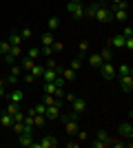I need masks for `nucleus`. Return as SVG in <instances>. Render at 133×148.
<instances>
[{"mask_svg": "<svg viewBox=\"0 0 133 148\" xmlns=\"http://www.w3.org/2000/svg\"><path fill=\"white\" fill-rule=\"evenodd\" d=\"M60 117H62V115H60ZM62 122H64V133H67L69 137H76V133L80 130V124H78V115H76V113H71V115H64Z\"/></svg>", "mask_w": 133, "mask_h": 148, "instance_id": "obj_1", "label": "nucleus"}, {"mask_svg": "<svg viewBox=\"0 0 133 148\" xmlns=\"http://www.w3.org/2000/svg\"><path fill=\"white\" fill-rule=\"evenodd\" d=\"M93 18L98 22H111V7H107L104 2H98V9H95Z\"/></svg>", "mask_w": 133, "mask_h": 148, "instance_id": "obj_2", "label": "nucleus"}, {"mask_svg": "<svg viewBox=\"0 0 133 148\" xmlns=\"http://www.w3.org/2000/svg\"><path fill=\"white\" fill-rule=\"evenodd\" d=\"M98 71H100V75L104 77V80H109V82L115 80V66L111 64V60H109V62H102Z\"/></svg>", "mask_w": 133, "mask_h": 148, "instance_id": "obj_3", "label": "nucleus"}, {"mask_svg": "<svg viewBox=\"0 0 133 148\" xmlns=\"http://www.w3.org/2000/svg\"><path fill=\"white\" fill-rule=\"evenodd\" d=\"M67 11H69L76 20L84 18V5H82V2H67Z\"/></svg>", "mask_w": 133, "mask_h": 148, "instance_id": "obj_4", "label": "nucleus"}, {"mask_svg": "<svg viewBox=\"0 0 133 148\" xmlns=\"http://www.w3.org/2000/svg\"><path fill=\"white\" fill-rule=\"evenodd\" d=\"M60 106H62V102L47 106V111H44V117H47V122H56V119L60 117Z\"/></svg>", "mask_w": 133, "mask_h": 148, "instance_id": "obj_5", "label": "nucleus"}, {"mask_svg": "<svg viewBox=\"0 0 133 148\" xmlns=\"http://www.w3.org/2000/svg\"><path fill=\"white\" fill-rule=\"evenodd\" d=\"M56 146H58V137L53 135H47L40 142H33V148H56Z\"/></svg>", "mask_w": 133, "mask_h": 148, "instance_id": "obj_6", "label": "nucleus"}, {"mask_svg": "<svg viewBox=\"0 0 133 148\" xmlns=\"http://www.w3.org/2000/svg\"><path fill=\"white\" fill-rule=\"evenodd\" d=\"M87 111V99L84 97H73L71 99V113H76V115H80V113H84Z\"/></svg>", "mask_w": 133, "mask_h": 148, "instance_id": "obj_7", "label": "nucleus"}, {"mask_svg": "<svg viewBox=\"0 0 133 148\" xmlns=\"http://www.w3.org/2000/svg\"><path fill=\"white\" fill-rule=\"evenodd\" d=\"M118 80H120V88L124 93H131L133 91V75H120Z\"/></svg>", "mask_w": 133, "mask_h": 148, "instance_id": "obj_8", "label": "nucleus"}, {"mask_svg": "<svg viewBox=\"0 0 133 148\" xmlns=\"http://www.w3.org/2000/svg\"><path fill=\"white\" fill-rule=\"evenodd\" d=\"M118 130H120V135L124 137V139H131L133 137V124L131 122H122L120 126H118Z\"/></svg>", "mask_w": 133, "mask_h": 148, "instance_id": "obj_9", "label": "nucleus"}, {"mask_svg": "<svg viewBox=\"0 0 133 148\" xmlns=\"http://www.w3.org/2000/svg\"><path fill=\"white\" fill-rule=\"evenodd\" d=\"M58 73H60V75H62V80L64 82H73V80H76V71H73V69H67V66H58Z\"/></svg>", "mask_w": 133, "mask_h": 148, "instance_id": "obj_10", "label": "nucleus"}, {"mask_svg": "<svg viewBox=\"0 0 133 148\" xmlns=\"http://www.w3.org/2000/svg\"><path fill=\"white\" fill-rule=\"evenodd\" d=\"M22 97H25L22 88H13V91L7 93V99H9V102H16V104H20V102H22Z\"/></svg>", "mask_w": 133, "mask_h": 148, "instance_id": "obj_11", "label": "nucleus"}, {"mask_svg": "<svg viewBox=\"0 0 133 148\" xmlns=\"http://www.w3.org/2000/svg\"><path fill=\"white\" fill-rule=\"evenodd\" d=\"M93 139H98V142H102V144H104L107 148H111V135H109L107 130H98Z\"/></svg>", "mask_w": 133, "mask_h": 148, "instance_id": "obj_12", "label": "nucleus"}, {"mask_svg": "<svg viewBox=\"0 0 133 148\" xmlns=\"http://www.w3.org/2000/svg\"><path fill=\"white\" fill-rule=\"evenodd\" d=\"M18 142H20V146H33V133H20L18 135Z\"/></svg>", "mask_w": 133, "mask_h": 148, "instance_id": "obj_13", "label": "nucleus"}, {"mask_svg": "<svg viewBox=\"0 0 133 148\" xmlns=\"http://www.w3.org/2000/svg\"><path fill=\"white\" fill-rule=\"evenodd\" d=\"M109 47H113V49H124V36H113L109 40Z\"/></svg>", "mask_w": 133, "mask_h": 148, "instance_id": "obj_14", "label": "nucleus"}, {"mask_svg": "<svg viewBox=\"0 0 133 148\" xmlns=\"http://www.w3.org/2000/svg\"><path fill=\"white\" fill-rule=\"evenodd\" d=\"M7 42L11 44V47H20L22 38H20V33H18V31H11V33H9V40H7Z\"/></svg>", "mask_w": 133, "mask_h": 148, "instance_id": "obj_15", "label": "nucleus"}, {"mask_svg": "<svg viewBox=\"0 0 133 148\" xmlns=\"http://www.w3.org/2000/svg\"><path fill=\"white\" fill-rule=\"evenodd\" d=\"M133 69L129 66V64H120V66L115 69V77H120V75H131Z\"/></svg>", "mask_w": 133, "mask_h": 148, "instance_id": "obj_16", "label": "nucleus"}, {"mask_svg": "<svg viewBox=\"0 0 133 148\" xmlns=\"http://www.w3.org/2000/svg\"><path fill=\"white\" fill-rule=\"evenodd\" d=\"M89 64H91L93 69H100V64H102L100 53H91V56H89Z\"/></svg>", "mask_w": 133, "mask_h": 148, "instance_id": "obj_17", "label": "nucleus"}, {"mask_svg": "<svg viewBox=\"0 0 133 148\" xmlns=\"http://www.w3.org/2000/svg\"><path fill=\"white\" fill-rule=\"evenodd\" d=\"M84 56H89V42L87 40H82L78 44V58H84Z\"/></svg>", "mask_w": 133, "mask_h": 148, "instance_id": "obj_18", "label": "nucleus"}, {"mask_svg": "<svg viewBox=\"0 0 133 148\" xmlns=\"http://www.w3.org/2000/svg\"><path fill=\"white\" fill-rule=\"evenodd\" d=\"M58 102H62V99H58L56 95H49V93H44V97H42V104L44 106H51V104H58Z\"/></svg>", "mask_w": 133, "mask_h": 148, "instance_id": "obj_19", "label": "nucleus"}, {"mask_svg": "<svg viewBox=\"0 0 133 148\" xmlns=\"http://www.w3.org/2000/svg\"><path fill=\"white\" fill-rule=\"evenodd\" d=\"M18 111H20V104H16V102H9V99H7V111H5V113H9V115L13 117Z\"/></svg>", "mask_w": 133, "mask_h": 148, "instance_id": "obj_20", "label": "nucleus"}, {"mask_svg": "<svg viewBox=\"0 0 133 148\" xmlns=\"http://www.w3.org/2000/svg\"><path fill=\"white\" fill-rule=\"evenodd\" d=\"M0 124H2L5 128H11V126H13V117L9 115V113H2V117H0Z\"/></svg>", "mask_w": 133, "mask_h": 148, "instance_id": "obj_21", "label": "nucleus"}, {"mask_svg": "<svg viewBox=\"0 0 133 148\" xmlns=\"http://www.w3.org/2000/svg\"><path fill=\"white\" fill-rule=\"evenodd\" d=\"M22 71H31L33 66H36V60H31V58H22Z\"/></svg>", "mask_w": 133, "mask_h": 148, "instance_id": "obj_22", "label": "nucleus"}, {"mask_svg": "<svg viewBox=\"0 0 133 148\" xmlns=\"http://www.w3.org/2000/svg\"><path fill=\"white\" fill-rule=\"evenodd\" d=\"M29 73H31L36 80H40V77H42V73H44V66H42V64H36V66H33Z\"/></svg>", "mask_w": 133, "mask_h": 148, "instance_id": "obj_23", "label": "nucleus"}, {"mask_svg": "<svg viewBox=\"0 0 133 148\" xmlns=\"http://www.w3.org/2000/svg\"><path fill=\"white\" fill-rule=\"evenodd\" d=\"M33 126H36V128L47 126V117H44V115H33Z\"/></svg>", "mask_w": 133, "mask_h": 148, "instance_id": "obj_24", "label": "nucleus"}, {"mask_svg": "<svg viewBox=\"0 0 133 148\" xmlns=\"http://www.w3.org/2000/svg\"><path fill=\"white\" fill-rule=\"evenodd\" d=\"M53 42H56V40H53V33H51V31H47V33L42 36V47H51Z\"/></svg>", "mask_w": 133, "mask_h": 148, "instance_id": "obj_25", "label": "nucleus"}, {"mask_svg": "<svg viewBox=\"0 0 133 148\" xmlns=\"http://www.w3.org/2000/svg\"><path fill=\"white\" fill-rule=\"evenodd\" d=\"M111 56H113V53H111V47H104V49L100 51V58H102V62H109V60H111Z\"/></svg>", "mask_w": 133, "mask_h": 148, "instance_id": "obj_26", "label": "nucleus"}, {"mask_svg": "<svg viewBox=\"0 0 133 148\" xmlns=\"http://www.w3.org/2000/svg\"><path fill=\"white\" fill-rule=\"evenodd\" d=\"M76 135H78V144H84V142H89V130H78Z\"/></svg>", "mask_w": 133, "mask_h": 148, "instance_id": "obj_27", "label": "nucleus"}, {"mask_svg": "<svg viewBox=\"0 0 133 148\" xmlns=\"http://www.w3.org/2000/svg\"><path fill=\"white\" fill-rule=\"evenodd\" d=\"M47 27H49V31H51V33H53V31H56L58 27H60V20H58V18H49V22H47Z\"/></svg>", "mask_w": 133, "mask_h": 148, "instance_id": "obj_28", "label": "nucleus"}, {"mask_svg": "<svg viewBox=\"0 0 133 148\" xmlns=\"http://www.w3.org/2000/svg\"><path fill=\"white\" fill-rule=\"evenodd\" d=\"M13 133H16V135H20V133H25V122H13Z\"/></svg>", "mask_w": 133, "mask_h": 148, "instance_id": "obj_29", "label": "nucleus"}, {"mask_svg": "<svg viewBox=\"0 0 133 148\" xmlns=\"http://www.w3.org/2000/svg\"><path fill=\"white\" fill-rule=\"evenodd\" d=\"M27 58H31V60H38V58H40V49H38V47L29 49V51H27Z\"/></svg>", "mask_w": 133, "mask_h": 148, "instance_id": "obj_30", "label": "nucleus"}, {"mask_svg": "<svg viewBox=\"0 0 133 148\" xmlns=\"http://www.w3.org/2000/svg\"><path fill=\"white\" fill-rule=\"evenodd\" d=\"M9 51H11V44L7 42V40H2V42H0V53L5 56V53H9Z\"/></svg>", "mask_w": 133, "mask_h": 148, "instance_id": "obj_31", "label": "nucleus"}, {"mask_svg": "<svg viewBox=\"0 0 133 148\" xmlns=\"http://www.w3.org/2000/svg\"><path fill=\"white\" fill-rule=\"evenodd\" d=\"M31 33H33L31 27H25V29L20 31V38H22V40H29V38H31Z\"/></svg>", "mask_w": 133, "mask_h": 148, "instance_id": "obj_32", "label": "nucleus"}, {"mask_svg": "<svg viewBox=\"0 0 133 148\" xmlns=\"http://www.w3.org/2000/svg\"><path fill=\"white\" fill-rule=\"evenodd\" d=\"M71 69H73V71H80V69H82V60H80V58L71 60Z\"/></svg>", "mask_w": 133, "mask_h": 148, "instance_id": "obj_33", "label": "nucleus"}, {"mask_svg": "<svg viewBox=\"0 0 133 148\" xmlns=\"http://www.w3.org/2000/svg\"><path fill=\"white\" fill-rule=\"evenodd\" d=\"M124 49L129 53H133V38H124Z\"/></svg>", "mask_w": 133, "mask_h": 148, "instance_id": "obj_34", "label": "nucleus"}, {"mask_svg": "<svg viewBox=\"0 0 133 148\" xmlns=\"http://www.w3.org/2000/svg\"><path fill=\"white\" fill-rule=\"evenodd\" d=\"M51 49H53V53H58V51H62V49H64V44H62V42H58V40H56V42L51 44Z\"/></svg>", "mask_w": 133, "mask_h": 148, "instance_id": "obj_35", "label": "nucleus"}, {"mask_svg": "<svg viewBox=\"0 0 133 148\" xmlns=\"http://www.w3.org/2000/svg\"><path fill=\"white\" fill-rule=\"evenodd\" d=\"M25 82H27V84H33V82H38V80H36V77H33L29 71H25Z\"/></svg>", "mask_w": 133, "mask_h": 148, "instance_id": "obj_36", "label": "nucleus"}, {"mask_svg": "<svg viewBox=\"0 0 133 148\" xmlns=\"http://www.w3.org/2000/svg\"><path fill=\"white\" fill-rule=\"evenodd\" d=\"M2 58H5V62H7V64H9V66H11L13 62H16V56H11V53H5V56H2Z\"/></svg>", "mask_w": 133, "mask_h": 148, "instance_id": "obj_37", "label": "nucleus"}, {"mask_svg": "<svg viewBox=\"0 0 133 148\" xmlns=\"http://www.w3.org/2000/svg\"><path fill=\"white\" fill-rule=\"evenodd\" d=\"M122 36H124V38H133V29H131V27H124Z\"/></svg>", "mask_w": 133, "mask_h": 148, "instance_id": "obj_38", "label": "nucleus"}, {"mask_svg": "<svg viewBox=\"0 0 133 148\" xmlns=\"http://www.w3.org/2000/svg\"><path fill=\"white\" fill-rule=\"evenodd\" d=\"M0 97H7V91H5V80L0 77Z\"/></svg>", "mask_w": 133, "mask_h": 148, "instance_id": "obj_39", "label": "nucleus"}, {"mask_svg": "<svg viewBox=\"0 0 133 148\" xmlns=\"http://www.w3.org/2000/svg\"><path fill=\"white\" fill-rule=\"evenodd\" d=\"M9 53H11V56H16V58H18L20 53H22V51H20V47H11V51H9Z\"/></svg>", "mask_w": 133, "mask_h": 148, "instance_id": "obj_40", "label": "nucleus"}, {"mask_svg": "<svg viewBox=\"0 0 133 148\" xmlns=\"http://www.w3.org/2000/svg\"><path fill=\"white\" fill-rule=\"evenodd\" d=\"M58 64H56V60H53V58H49V60H47V69H56Z\"/></svg>", "mask_w": 133, "mask_h": 148, "instance_id": "obj_41", "label": "nucleus"}, {"mask_svg": "<svg viewBox=\"0 0 133 148\" xmlns=\"http://www.w3.org/2000/svg\"><path fill=\"white\" fill-rule=\"evenodd\" d=\"M69 2H82V0H69Z\"/></svg>", "mask_w": 133, "mask_h": 148, "instance_id": "obj_42", "label": "nucleus"}]
</instances>
